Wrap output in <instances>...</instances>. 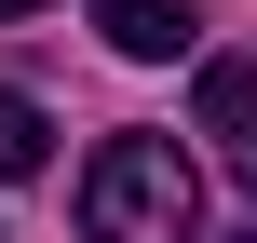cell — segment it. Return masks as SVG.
<instances>
[{"instance_id":"obj_1","label":"cell","mask_w":257,"mask_h":243,"mask_svg":"<svg viewBox=\"0 0 257 243\" xmlns=\"http://www.w3.org/2000/svg\"><path fill=\"white\" fill-rule=\"evenodd\" d=\"M203 216V176L176 135H108L81 162V243H190Z\"/></svg>"},{"instance_id":"obj_2","label":"cell","mask_w":257,"mask_h":243,"mask_svg":"<svg viewBox=\"0 0 257 243\" xmlns=\"http://www.w3.org/2000/svg\"><path fill=\"white\" fill-rule=\"evenodd\" d=\"M190 122L217 135V162L257 189V54H203V95H190Z\"/></svg>"},{"instance_id":"obj_3","label":"cell","mask_w":257,"mask_h":243,"mask_svg":"<svg viewBox=\"0 0 257 243\" xmlns=\"http://www.w3.org/2000/svg\"><path fill=\"white\" fill-rule=\"evenodd\" d=\"M95 27H108V54H136V68H163V54L190 41V0H95Z\"/></svg>"},{"instance_id":"obj_4","label":"cell","mask_w":257,"mask_h":243,"mask_svg":"<svg viewBox=\"0 0 257 243\" xmlns=\"http://www.w3.org/2000/svg\"><path fill=\"white\" fill-rule=\"evenodd\" d=\"M41 162H54V122L27 95H0V176H41Z\"/></svg>"},{"instance_id":"obj_5","label":"cell","mask_w":257,"mask_h":243,"mask_svg":"<svg viewBox=\"0 0 257 243\" xmlns=\"http://www.w3.org/2000/svg\"><path fill=\"white\" fill-rule=\"evenodd\" d=\"M0 14H41V0H0Z\"/></svg>"},{"instance_id":"obj_6","label":"cell","mask_w":257,"mask_h":243,"mask_svg":"<svg viewBox=\"0 0 257 243\" xmlns=\"http://www.w3.org/2000/svg\"><path fill=\"white\" fill-rule=\"evenodd\" d=\"M244 243H257V230H244Z\"/></svg>"}]
</instances>
